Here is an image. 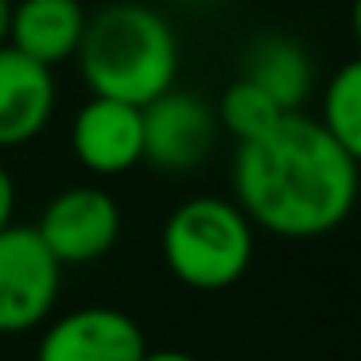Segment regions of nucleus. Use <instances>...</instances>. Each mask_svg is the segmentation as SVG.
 <instances>
[{"label": "nucleus", "mask_w": 361, "mask_h": 361, "mask_svg": "<svg viewBox=\"0 0 361 361\" xmlns=\"http://www.w3.org/2000/svg\"><path fill=\"white\" fill-rule=\"evenodd\" d=\"M361 167L319 117L283 113L260 136L237 140L233 198L257 229L288 241L326 237L357 206Z\"/></svg>", "instance_id": "nucleus-1"}, {"label": "nucleus", "mask_w": 361, "mask_h": 361, "mask_svg": "<svg viewBox=\"0 0 361 361\" xmlns=\"http://www.w3.org/2000/svg\"><path fill=\"white\" fill-rule=\"evenodd\" d=\"M74 59L90 94L128 105H148L179 78L175 27L144 0H113L90 12Z\"/></svg>", "instance_id": "nucleus-2"}, {"label": "nucleus", "mask_w": 361, "mask_h": 361, "mask_svg": "<svg viewBox=\"0 0 361 361\" xmlns=\"http://www.w3.org/2000/svg\"><path fill=\"white\" fill-rule=\"evenodd\" d=\"M252 221L237 202L218 195H198L175 206L164 221L159 249L164 264L179 283L195 291H226L249 272L257 237Z\"/></svg>", "instance_id": "nucleus-3"}, {"label": "nucleus", "mask_w": 361, "mask_h": 361, "mask_svg": "<svg viewBox=\"0 0 361 361\" xmlns=\"http://www.w3.org/2000/svg\"><path fill=\"white\" fill-rule=\"evenodd\" d=\"M63 264L43 245L35 226L0 229V334H24L39 326L59 299Z\"/></svg>", "instance_id": "nucleus-4"}, {"label": "nucleus", "mask_w": 361, "mask_h": 361, "mask_svg": "<svg viewBox=\"0 0 361 361\" xmlns=\"http://www.w3.org/2000/svg\"><path fill=\"white\" fill-rule=\"evenodd\" d=\"M140 117H144V164L171 175H183L202 164L221 133L214 105L175 86L152 97L148 105H140Z\"/></svg>", "instance_id": "nucleus-5"}, {"label": "nucleus", "mask_w": 361, "mask_h": 361, "mask_svg": "<svg viewBox=\"0 0 361 361\" xmlns=\"http://www.w3.org/2000/svg\"><path fill=\"white\" fill-rule=\"evenodd\" d=\"M35 233L55 252L59 264H90L117 245L121 206L105 187H66L39 214Z\"/></svg>", "instance_id": "nucleus-6"}, {"label": "nucleus", "mask_w": 361, "mask_h": 361, "mask_svg": "<svg viewBox=\"0 0 361 361\" xmlns=\"http://www.w3.org/2000/svg\"><path fill=\"white\" fill-rule=\"evenodd\" d=\"M71 152L90 175H102V179L133 171L136 164H144L140 105L90 94V102L74 113Z\"/></svg>", "instance_id": "nucleus-7"}, {"label": "nucleus", "mask_w": 361, "mask_h": 361, "mask_svg": "<svg viewBox=\"0 0 361 361\" xmlns=\"http://www.w3.org/2000/svg\"><path fill=\"white\" fill-rule=\"evenodd\" d=\"M148 342L133 314L117 307H78L47 326L35 361H144Z\"/></svg>", "instance_id": "nucleus-8"}, {"label": "nucleus", "mask_w": 361, "mask_h": 361, "mask_svg": "<svg viewBox=\"0 0 361 361\" xmlns=\"http://www.w3.org/2000/svg\"><path fill=\"white\" fill-rule=\"evenodd\" d=\"M55 66L16 51L12 43L0 47V152L24 148L47 133L59 105Z\"/></svg>", "instance_id": "nucleus-9"}, {"label": "nucleus", "mask_w": 361, "mask_h": 361, "mask_svg": "<svg viewBox=\"0 0 361 361\" xmlns=\"http://www.w3.org/2000/svg\"><path fill=\"white\" fill-rule=\"evenodd\" d=\"M86 20L90 12L82 0H12L8 43L43 66H59L78 55Z\"/></svg>", "instance_id": "nucleus-10"}, {"label": "nucleus", "mask_w": 361, "mask_h": 361, "mask_svg": "<svg viewBox=\"0 0 361 361\" xmlns=\"http://www.w3.org/2000/svg\"><path fill=\"white\" fill-rule=\"evenodd\" d=\"M241 74L257 82L283 113H299L314 94V59L295 35L264 32L245 47Z\"/></svg>", "instance_id": "nucleus-11"}, {"label": "nucleus", "mask_w": 361, "mask_h": 361, "mask_svg": "<svg viewBox=\"0 0 361 361\" xmlns=\"http://www.w3.org/2000/svg\"><path fill=\"white\" fill-rule=\"evenodd\" d=\"M319 125L361 167V55L342 63L326 78L319 102Z\"/></svg>", "instance_id": "nucleus-12"}, {"label": "nucleus", "mask_w": 361, "mask_h": 361, "mask_svg": "<svg viewBox=\"0 0 361 361\" xmlns=\"http://www.w3.org/2000/svg\"><path fill=\"white\" fill-rule=\"evenodd\" d=\"M214 113H218V125L226 128L233 140H249V136H260L264 128H272L276 121L283 117V109L272 102V97L264 94V90L257 86V82H249L245 74H237L233 82H229L226 90H221L218 105H214Z\"/></svg>", "instance_id": "nucleus-13"}, {"label": "nucleus", "mask_w": 361, "mask_h": 361, "mask_svg": "<svg viewBox=\"0 0 361 361\" xmlns=\"http://www.w3.org/2000/svg\"><path fill=\"white\" fill-rule=\"evenodd\" d=\"M12 214H16V183H12L8 167L0 164V229L12 221Z\"/></svg>", "instance_id": "nucleus-14"}, {"label": "nucleus", "mask_w": 361, "mask_h": 361, "mask_svg": "<svg viewBox=\"0 0 361 361\" xmlns=\"http://www.w3.org/2000/svg\"><path fill=\"white\" fill-rule=\"evenodd\" d=\"M144 361H198L195 353H183V350H159V353H144Z\"/></svg>", "instance_id": "nucleus-15"}, {"label": "nucleus", "mask_w": 361, "mask_h": 361, "mask_svg": "<svg viewBox=\"0 0 361 361\" xmlns=\"http://www.w3.org/2000/svg\"><path fill=\"white\" fill-rule=\"evenodd\" d=\"M8 24H12V0H0V47L8 43Z\"/></svg>", "instance_id": "nucleus-16"}, {"label": "nucleus", "mask_w": 361, "mask_h": 361, "mask_svg": "<svg viewBox=\"0 0 361 361\" xmlns=\"http://www.w3.org/2000/svg\"><path fill=\"white\" fill-rule=\"evenodd\" d=\"M350 27H353V39H357V47H361V0H353V4H350Z\"/></svg>", "instance_id": "nucleus-17"}]
</instances>
